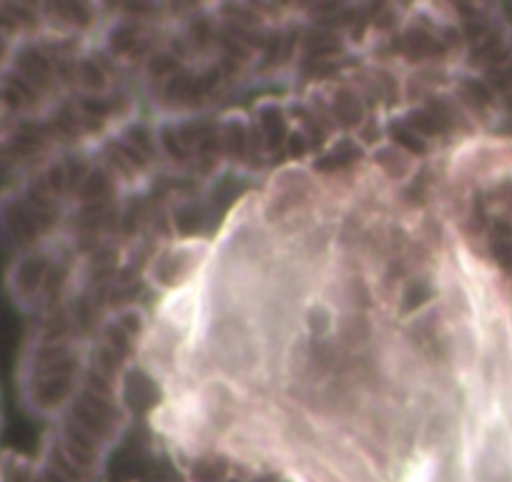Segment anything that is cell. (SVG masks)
Masks as SVG:
<instances>
[{
	"mask_svg": "<svg viewBox=\"0 0 512 482\" xmlns=\"http://www.w3.org/2000/svg\"><path fill=\"white\" fill-rule=\"evenodd\" d=\"M58 262H61V252H58L56 239L16 254L6 274V287L13 302L26 312L48 307V299L56 289L53 279L58 274Z\"/></svg>",
	"mask_w": 512,
	"mask_h": 482,
	"instance_id": "1",
	"label": "cell"
},
{
	"mask_svg": "<svg viewBox=\"0 0 512 482\" xmlns=\"http://www.w3.org/2000/svg\"><path fill=\"white\" fill-rule=\"evenodd\" d=\"M36 467L28 465V460L6 452L0 455V482H33Z\"/></svg>",
	"mask_w": 512,
	"mask_h": 482,
	"instance_id": "2",
	"label": "cell"
}]
</instances>
